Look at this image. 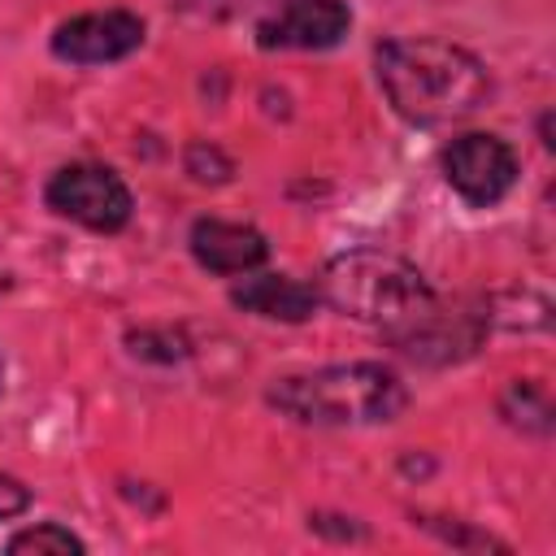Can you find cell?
Wrapping results in <instances>:
<instances>
[{"instance_id":"18","label":"cell","mask_w":556,"mask_h":556,"mask_svg":"<svg viewBox=\"0 0 556 556\" xmlns=\"http://www.w3.org/2000/svg\"><path fill=\"white\" fill-rule=\"evenodd\" d=\"M0 291H4V282H0Z\"/></svg>"},{"instance_id":"10","label":"cell","mask_w":556,"mask_h":556,"mask_svg":"<svg viewBox=\"0 0 556 556\" xmlns=\"http://www.w3.org/2000/svg\"><path fill=\"white\" fill-rule=\"evenodd\" d=\"M235 308L269 317V321H308L321 304V291L313 282H300L291 274H261L230 291Z\"/></svg>"},{"instance_id":"15","label":"cell","mask_w":556,"mask_h":556,"mask_svg":"<svg viewBox=\"0 0 556 556\" xmlns=\"http://www.w3.org/2000/svg\"><path fill=\"white\" fill-rule=\"evenodd\" d=\"M421 526H430L443 543H456V547H495V552H508V543H500V539H491V534H473V530H460V526H439V521H430V517H421Z\"/></svg>"},{"instance_id":"5","label":"cell","mask_w":556,"mask_h":556,"mask_svg":"<svg viewBox=\"0 0 556 556\" xmlns=\"http://www.w3.org/2000/svg\"><path fill=\"white\" fill-rule=\"evenodd\" d=\"M43 200L52 213L87 226V230H100V235H113L130 222L135 213V200H130V187L109 169V165H91V161H78V165H61L48 187H43Z\"/></svg>"},{"instance_id":"13","label":"cell","mask_w":556,"mask_h":556,"mask_svg":"<svg viewBox=\"0 0 556 556\" xmlns=\"http://www.w3.org/2000/svg\"><path fill=\"white\" fill-rule=\"evenodd\" d=\"M26 552H35V556H83L87 543L74 530H65L61 521H39V526L17 530L9 539V556H26Z\"/></svg>"},{"instance_id":"11","label":"cell","mask_w":556,"mask_h":556,"mask_svg":"<svg viewBox=\"0 0 556 556\" xmlns=\"http://www.w3.org/2000/svg\"><path fill=\"white\" fill-rule=\"evenodd\" d=\"M500 413H504L508 426H517V430L552 434V400H547V391H543L534 378L508 382V391H504V400H500Z\"/></svg>"},{"instance_id":"7","label":"cell","mask_w":556,"mask_h":556,"mask_svg":"<svg viewBox=\"0 0 556 556\" xmlns=\"http://www.w3.org/2000/svg\"><path fill=\"white\" fill-rule=\"evenodd\" d=\"M352 26V9L343 0H282L269 17L256 22V43L265 52L295 48V52H326L343 43Z\"/></svg>"},{"instance_id":"8","label":"cell","mask_w":556,"mask_h":556,"mask_svg":"<svg viewBox=\"0 0 556 556\" xmlns=\"http://www.w3.org/2000/svg\"><path fill=\"white\" fill-rule=\"evenodd\" d=\"M143 43V17L130 9L78 13L52 30V52L74 65H109L130 56Z\"/></svg>"},{"instance_id":"1","label":"cell","mask_w":556,"mask_h":556,"mask_svg":"<svg viewBox=\"0 0 556 556\" xmlns=\"http://www.w3.org/2000/svg\"><path fill=\"white\" fill-rule=\"evenodd\" d=\"M374 65L391 109L413 126H447L478 113L491 100L486 65L452 39H387L378 43Z\"/></svg>"},{"instance_id":"17","label":"cell","mask_w":556,"mask_h":556,"mask_svg":"<svg viewBox=\"0 0 556 556\" xmlns=\"http://www.w3.org/2000/svg\"><path fill=\"white\" fill-rule=\"evenodd\" d=\"M0 382H4V356H0Z\"/></svg>"},{"instance_id":"3","label":"cell","mask_w":556,"mask_h":556,"mask_svg":"<svg viewBox=\"0 0 556 556\" xmlns=\"http://www.w3.org/2000/svg\"><path fill=\"white\" fill-rule=\"evenodd\" d=\"M317 291L330 308L356 321H374L382 330L417 317L434 300V287L426 282L417 265H408L395 252H378V248H352V252L330 256Z\"/></svg>"},{"instance_id":"16","label":"cell","mask_w":556,"mask_h":556,"mask_svg":"<svg viewBox=\"0 0 556 556\" xmlns=\"http://www.w3.org/2000/svg\"><path fill=\"white\" fill-rule=\"evenodd\" d=\"M26 508H30V486L17 482V478H9V473H0V521L22 517Z\"/></svg>"},{"instance_id":"2","label":"cell","mask_w":556,"mask_h":556,"mask_svg":"<svg viewBox=\"0 0 556 556\" xmlns=\"http://www.w3.org/2000/svg\"><path fill=\"white\" fill-rule=\"evenodd\" d=\"M265 400L300 426H378L404 413L408 391L387 365L348 361L308 374H287L269 387Z\"/></svg>"},{"instance_id":"4","label":"cell","mask_w":556,"mask_h":556,"mask_svg":"<svg viewBox=\"0 0 556 556\" xmlns=\"http://www.w3.org/2000/svg\"><path fill=\"white\" fill-rule=\"evenodd\" d=\"M486 326H491L486 300L482 304H473V300L439 304V295H434L417 317L382 330V339L400 356H408L417 365H456V361H465V356L478 352Z\"/></svg>"},{"instance_id":"6","label":"cell","mask_w":556,"mask_h":556,"mask_svg":"<svg viewBox=\"0 0 556 556\" xmlns=\"http://www.w3.org/2000/svg\"><path fill=\"white\" fill-rule=\"evenodd\" d=\"M443 174L447 182L456 187L460 200L486 208V204H500L513 182H517V156L504 139L495 135H460L443 148Z\"/></svg>"},{"instance_id":"12","label":"cell","mask_w":556,"mask_h":556,"mask_svg":"<svg viewBox=\"0 0 556 556\" xmlns=\"http://www.w3.org/2000/svg\"><path fill=\"white\" fill-rule=\"evenodd\" d=\"M126 348H130V356L152 361V365H174V361L191 356V339L178 326H139L126 334Z\"/></svg>"},{"instance_id":"9","label":"cell","mask_w":556,"mask_h":556,"mask_svg":"<svg viewBox=\"0 0 556 556\" xmlns=\"http://www.w3.org/2000/svg\"><path fill=\"white\" fill-rule=\"evenodd\" d=\"M191 256L208 269V274H248L269 256V243L256 226L243 222H222V217H200L187 235Z\"/></svg>"},{"instance_id":"14","label":"cell","mask_w":556,"mask_h":556,"mask_svg":"<svg viewBox=\"0 0 556 556\" xmlns=\"http://www.w3.org/2000/svg\"><path fill=\"white\" fill-rule=\"evenodd\" d=\"M187 174L195 178V182H230V174H235V165H230V156L217 148V143H191L187 148Z\"/></svg>"}]
</instances>
